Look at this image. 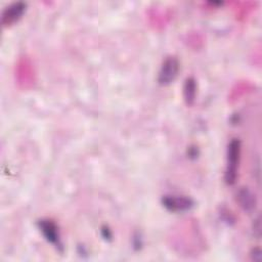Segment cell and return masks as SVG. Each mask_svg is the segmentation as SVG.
<instances>
[{
	"label": "cell",
	"mask_w": 262,
	"mask_h": 262,
	"mask_svg": "<svg viewBox=\"0 0 262 262\" xmlns=\"http://www.w3.org/2000/svg\"><path fill=\"white\" fill-rule=\"evenodd\" d=\"M38 226H39L42 234L44 235V237L50 244L54 245L57 248L61 247L58 229L54 222H52L51 220H40L38 222Z\"/></svg>",
	"instance_id": "cell-5"
},
{
	"label": "cell",
	"mask_w": 262,
	"mask_h": 262,
	"mask_svg": "<svg viewBox=\"0 0 262 262\" xmlns=\"http://www.w3.org/2000/svg\"><path fill=\"white\" fill-rule=\"evenodd\" d=\"M26 10V3L15 2L8 5L2 12L1 23L3 26H9L17 21Z\"/></svg>",
	"instance_id": "cell-3"
},
{
	"label": "cell",
	"mask_w": 262,
	"mask_h": 262,
	"mask_svg": "<svg viewBox=\"0 0 262 262\" xmlns=\"http://www.w3.org/2000/svg\"><path fill=\"white\" fill-rule=\"evenodd\" d=\"M196 84L194 79L187 78L183 87V96L187 105H191L195 99Z\"/></svg>",
	"instance_id": "cell-7"
},
{
	"label": "cell",
	"mask_w": 262,
	"mask_h": 262,
	"mask_svg": "<svg viewBox=\"0 0 262 262\" xmlns=\"http://www.w3.org/2000/svg\"><path fill=\"white\" fill-rule=\"evenodd\" d=\"M179 72V62L178 59L174 56L167 57L159 72L158 81L161 85H169L171 84L175 78L177 77Z\"/></svg>",
	"instance_id": "cell-2"
},
{
	"label": "cell",
	"mask_w": 262,
	"mask_h": 262,
	"mask_svg": "<svg viewBox=\"0 0 262 262\" xmlns=\"http://www.w3.org/2000/svg\"><path fill=\"white\" fill-rule=\"evenodd\" d=\"M163 205L169 211L172 212H183L189 210L193 206V202L185 196L169 195L163 198Z\"/></svg>",
	"instance_id": "cell-4"
},
{
	"label": "cell",
	"mask_w": 262,
	"mask_h": 262,
	"mask_svg": "<svg viewBox=\"0 0 262 262\" xmlns=\"http://www.w3.org/2000/svg\"><path fill=\"white\" fill-rule=\"evenodd\" d=\"M226 168H225V181L227 184L231 185L235 182L238 163L241 157V142L238 139H232L228 143L227 154H226Z\"/></svg>",
	"instance_id": "cell-1"
},
{
	"label": "cell",
	"mask_w": 262,
	"mask_h": 262,
	"mask_svg": "<svg viewBox=\"0 0 262 262\" xmlns=\"http://www.w3.org/2000/svg\"><path fill=\"white\" fill-rule=\"evenodd\" d=\"M236 196H237V202H238L239 206L245 211L252 212L253 210H255L257 201H256L255 194L250 189H248L246 187L239 189Z\"/></svg>",
	"instance_id": "cell-6"
}]
</instances>
